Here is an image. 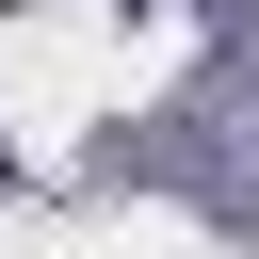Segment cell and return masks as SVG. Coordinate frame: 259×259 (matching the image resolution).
<instances>
[{"mask_svg":"<svg viewBox=\"0 0 259 259\" xmlns=\"http://www.w3.org/2000/svg\"><path fill=\"white\" fill-rule=\"evenodd\" d=\"M0 16H32V0H0Z\"/></svg>","mask_w":259,"mask_h":259,"instance_id":"6da1fadb","label":"cell"}]
</instances>
